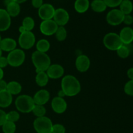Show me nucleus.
Returning <instances> with one entry per match:
<instances>
[{"instance_id":"393cba45","label":"nucleus","mask_w":133,"mask_h":133,"mask_svg":"<svg viewBox=\"0 0 133 133\" xmlns=\"http://www.w3.org/2000/svg\"><path fill=\"white\" fill-rule=\"evenodd\" d=\"M119 10L124 15L130 14L133 10V4L131 0H123L119 5Z\"/></svg>"},{"instance_id":"a878e982","label":"nucleus","mask_w":133,"mask_h":133,"mask_svg":"<svg viewBox=\"0 0 133 133\" xmlns=\"http://www.w3.org/2000/svg\"><path fill=\"white\" fill-rule=\"evenodd\" d=\"M50 43L46 39H41L36 44V51L46 53L50 49Z\"/></svg>"},{"instance_id":"ddd939ff","label":"nucleus","mask_w":133,"mask_h":133,"mask_svg":"<svg viewBox=\"0 0 133 133\" xmlns=\"http://www.w3.org/2000/svg\"><path fill=\"white\" fill-rule=\"evenodd\" d=\"M45 72L49 79H58L63 76L64 74V69L61 65L55 64H51Z\"/></svg>"},{"instance_id":"79ce46f5","label":"nucleus","mask_w":133,"mask_h":133,"mask_svg":"<svg viewBox=\"0 0 133 133\" xmlns=\"http://www.w3.org/2000/svg\"><path fill=\"white\" fill-rule=\"evenodd\" d=\"M66 96V95H65L64 92H63V91L62 90H61L58 91V97H62V98H64V97Z\"/></svg>"},{"instance_id":"a18cd8bd","label":"nucleus","mask_w":133,"mask_h":133,"mask_svg":"<svg viewBox=\"0 0 133 133\" xmlns=\"http://www.w3.org/2000/svg\"><path fill=\"white\" fill-rule=\"evenodd\" d=\"M3 76H4L3 70V69L0 68V80L3 79Z\"/></svg>"},{"instance_id":"7c9ffc66","label":"nucleus","mask_w":133,"mask_h":133,"mask_svg":"<svg viewBox=\"0 0 133 133\" xmlns=\"http://www.w3.org/2000/svg\"><path fill=\"white\" fill-rule=\"evenodd\" d=\"M32 112L33 113L35 116H36L37 118H40V117L45 116V114H46V109L44 105H35L32 109Z\"/></svg>"},{"instance_id":"f8f14e48","label":"nucleus","mask_w":133,"mask_h":133,"mask_svg":"<svg viewBox=\"0 0 133 133\" xmlns=\"http://www.w3.org/2000/svg\"><path fill=\"white\" fill-rule=\"evenodd\" d=\"M68 107V104L64 98L57 96L51 101V108L53 111L58 114L65 112Z\"/></svg>"},{"instance_id":"ea45409f","label":"nucleus","mask_w":133,"mask_h":133,"mask_svg":"<svg viewBox=\"0 0 133 133\" xmlns=\"http://www.w3.org/2000/svg\"><path fill=\"white\" fill-rule=\"evenodd\" d=\"M7 87V83L3 79L0 80V91L6 90Z\"/></svg>"},{"instance_id":"39448f33","label":"nucleus","mask_w":133,"mask_h":133,"mask_svg":"<svg viewBox=\"0 0 133 133\" xmlns=\"http://www.w3.org/2000/svg\"><path fill=\"white\" fill-rule=\"evenodd\" d=\"M53 123L46 116L36 118L33 122V127L37 133H51Z\"/></svg>"},{"instance_id":"c9c22d12","label":"nucleus","mask_w":133,"mask_h":133,"mask_svg":"<svg viewBox=\"0 0 133 133\" xmlns=\"http://www.w3.org/2000/svg\"><path fill=\"white\" fill-rule=\"evenodd\" d=\"M123 23L127 25H130L132 24L133 23V17L130 14H127V15L124 16V18H123Z\"/></svg>"},{"instance_id":"2f4dec72","label":"nucleus","mask_w":133,"mask_h":133,"mask_svg":"<svg viewBox=\"0 0 133 133\" xmlns=\"http://www.w3.org/2000/svg\"><path fill=\"white\" fill-rule=\"evenodd\" d=\"M19 118H20L19 113L16 110H12V111L6 113V121L16 123L19 120Z\"/></svg>"},{"instance_id":"5701e85b","label":"nucleus","mask_w":133,"mask_h":133,"mask_svg":"<svg viewBox=\"0 0 133 133\" xmlns=\"http://www.w3.org/2000/svg\"><path fill=\"white\" fill-rule=\"evenodd\" d=\"M49 79L45 71H40L36 74L35 77V81L38 86L40 87H44L48 84Z\"/></svg>"},{"instance_id":"2eb2a0df","label":"nucleus","mask_w":133,"mask_h":133,"mask_svg":"<svg viewBox=\"0 0 133 133\" xmlns=\"http://www.w3.org/2000/svg\"><path fill=\"white\" fill-rule=\"evenodd\" d=\"M32 98L35 105L44 106L50 99V94L47 90L41 89L35 93Z\"/></svg>"},{"instance_id":"6ab92c4d","label":"nucleus","mask_w":133,"mask_h":133,"mask_svg":"<svg viewBox=\"0 0 133 133\" xmlns=\"http://www.w3.org/2000/svg\"><path fill=\"white\" fill-rule=\"evenodd\" d=\"M12 96L6 90L0 91V107H9L12 103Z\"/></svg>"},{"instance_id":"c03bdc74","label":"nucleus","mask_w":133,"mask_h":133,"mask_svg":"<svg viewBox=\"0 0 133 133\" xmlns=\"http://www.w3.org/2000/svg\"><path fill=\"white\" fill-rule=\"evenodd\" d=\"M18 30H19V32H20V34H22V33H23V32H26V29H25V27H23V26H20V27H19V29H18Z\"/></svg>"},{"instance_id":"cd10ccee","label":"nucleus","mask_w":133,"mask_h":133,"mask_svg":"<svg viewBox=\"0 0 133 133\" xmlns=\"http://www.w3.org/2000/svg\"><path fill=\"white\" fill-rule=\"evenodd\" d=\"M22 26L25 27L27 31H31L35 26V22L33 18L27 16L22 21Z\"/></svg>"},{"instance_id":"4be33fe9","label":"nucleus","mask_w":133,"mask_h":133,"mask_svg":"<svg viewBox=\"0 0 133 133\" xmlns=\"http://www.w3.org/2000/svg\"><path fill=\"white\" fill-rule=\"evenodd\" d=\"M8 14L10 17H16L19 14L21 11V8L19 4L16 1L11 3L6 6V9Z\"/></svg>"},{"instance_id":"20e7f679","label":"nucleus","mask_w":133,"mask_h":133,"mask_svg":"<svg viewBox=\"0 0 133 133\" xmlns=\"http://www.w3.org/2000/svg\"><path fill=\"white\" fill-rule=\"evenodd\" d=\"M103 42L107 49L116 51L123 45L119 35L115 32H109L106 34L103 38Z\"/></svg>"},{"instance_id":"9d476101","label":"nucleus","mask_w":133,"mask_h":133,"mask_svg":"<svg viewBox=\"0 0 133 133\" xmlns=\"http://www.w3.org/2000/svg\"><path fill=\"white\" fill-rule=\"evenodd\" d=\"M53 19L58 25V26L64 27V25H66L70 20V15L67 10L64 9L58 8L55 9Z\"/></svg>"},{"instance_id":"4c0bfd02","label":"nucleus","mask_w":133,"mask_h":133,"mask_svg":"<svg viewBox=\"0 0 133 133\" xmlns=\"http://www.w3.org/2000/svg\"><path fill=\"white\" fill-rule=\"evenodd\" d=\"M8 65H9V63H8L7 58L1 56L0 57V68H5Z\"/></svg>"},{"instance_id":"c85d7f7f","label":"nucleus","mask_w":133,"mask_h":133,"mask_svg":"<svg viewBox=\"0 0 133 133\" xmlns=\"http://www.w3.org/2000/svg\"><path fill=\"white\" fill-rule=\"evenodd\" d=\"M3 133H14L16 130V125L14 122L6 121L2 126Z\"/></svg>"},{"instance_id":"37998d69","label":"nucleus","mask_w":133,"mask_h":133,"mask_svg":"<svg viewBox=\"0 0 133 133\" xmlns=\"http://www.w3.org/2000/svg\"><path fill=\"white\" fill-rule=\"evenodd\" d=\"M14 0H4L3 1V3L4 5H5V6H7L8 5H9V4H10L11 3H13L14 2Z\"/></svg>"},{"instance_id":"4468645a","label":"nucleus","mask_w":133,"mask_h":133,"mask_svg":"<svg viewBox=\"0 0 133 133\" xmlns=\"http://www.w3.org/2000/svg\"><path fill=\"white\" fill-rule=\"evenodd\" d=\"M90 66V60L88 56L81 55L75 60V67L79 72L84 73L88 70Z\"/></svg>"},{"instance_id":"72a5a7b5","label":"nucleus","mask_w":133,"mask_h":133,"mask_svg":"<svg viewBox=\"0 0 133 133\" xmlns=\"http://www.w3.org/2000/svg\"><path fill=\"white\" fill-rule=\"evenodd\" d=\"M51 133H66V128L63 125L59 123L53 125Z\"/></svg>"},{"instance_id":"7ed1b4c3","label":"nucleus","mask_w":133,"mask_h":133,"mask_svg":"<svg viewBox=\"0 0 133 133\" xmlns=\"http://www.w3.org/2000/svg\"><path fill=\"white\" fill-rule=\"evenodd\" d=\"M35 103L33 98L28 95H20L15 100V106L17 110L22 113L32 112Z\"/></svg>"},{"instance_id":"423d86ee","label":"nucleus","mask_w":133,"mask_h":133,"mask_svg":"<svg viewBox=\"0 0 133 133\" xmlns=\"http://www.w3.org/2000/svg\"><path fill=\"white\" fill-rule=\"evenodd\" d=\"M6 58L9 66L14 68L19 67L25 62V53L22 49H15L9 52Z\"/></svg>"},{"instance_id":"f3484780","label":"nucleus","mask_w":133,"mask_h":133,"mask_svg":"<svg viewBox=\"0 0 133 133\" xmlns=\"http://www.w3.org/2000/svg\"><path fill=\"white\" fill-rule=\"evenodd\" d=\"M119 38L123 45H130L133 42V29L130 27H125L121 30Z\"/></svg>"},{"instance_id":"dca6fc26","label":"nucleus","mask_w":133,"mask_h":133,"mask_svg":"<svg viewBox=\"0 0 133 133\" xmlns=\"http://www.w3.org/2000/svg\"><path fill=\"white\" fill-rule=\"evenodd\" d=\"M11 25V17L5 9H0V31H7Z\"/></svg>"},{"instance_id":"f704fd0d","label":"nucleus","mask_w":133,"mask_h":133,"mask_svg":"<svg viewBox=\"0 0 133 133\" xmlns=\"http://www.w3.org/2000/svg\"><path fill=\"white\" fill-rule=\"evenodd\" d=\"M123 0H103L107 7L114 8L119 6Z\"/></svg>"},{"instance_id":"49530a36","label":"nucleus","mask_w":133,"mask_h":133,"mask_svg":"<svg viewBox=\"0 0 133 133\" xmlns=\"http://www.w3.org/2000/svg\"><path fill=\"white\" fill-rule=\"evenodd\" d=\"M16 3H18V4H21V3H23L27 1V0H14Z\"/></svg>"},{"instance_id":"aec40b11","label":"nucleus","mask_w":133,"mask_h":133,"mask_svg":"<svg viewBox=\"0 0 133 133\" xmlns=\"http://www.w3.org/2000/svg\"><path fill=\"white\" fill-rule=\"evenodd\" d=\"M89 0H75L74 3V9L78 13H84L90 7Z\"/></svg>"},{"instance_id":"9b49d317","label":"nucleus","mask_w":133,"mask_h":133,"mask_svg":"<svg viewBox=\"0 0 133 133\" xmlns=\"http://www.w3.org/2000/svg\"><path fill=\"white\" fill-rule=\"evenodd\" d=\"M55 9L54 6L49 3H44L38 10V16L42 21L52 19L54 16Z\"/></svg>"},{"instance_id":"e433bc0d","label":"nucleus","mask_w":133,"mask_h":133,"mask_svg":"<svg viewBox=\"0 0 133 133\" xmlns=\"http://www.w3.org/2000/svg\"><path fill=\"white\" fill-rule=\"evenodd\" d=\"M6 121V113L2 109H0V126H2Z\"/></svg>"},{"instance_id":"473e14b6","label":"nucleus","mask_w":133,"mask_h":133,"mask_svg":"<svg viewBox=\"0 0 133 133\" xmlns=\"http://www.w3.org/2000/svg\"><path fill=\"white\" fill-rule=\"evenodd\" d=\"M124 92L126 94L133 96V80H130L125 84Z\"/></svg>"},{"instance_id":"f03ea898","label":"nucleus","mask_w":133,"mask_h":133,"mask_svg":"<svg viewBox=\"0 0 133 133\" xmlns=\"http://www.w3.org/2000/svg\"><path fill=\"white\" fill-rule=\"evenodd\" d=\"M31 59L36 74L40 71H46L51 65V58L47 53L36 51L32 53Z\"/></svg>"},{"instance_id":"58836bf2","label":"nucleus","mask_w":133,"mask_h":133,"mask_svg":"<svg viewBox=\"0 0 133 133\" xmlns=\"http://www.w3.org/2000/svg\"><path fill=\"white\" fill-rule=\"evenodd\" d=\"M31 3L34 8L38 9L44 4L43 0H31Z\"/></svg>"},{"instance_id":"bb28decb","label":"nucleus","mask_w":133,"mask_h":133,"mask_svg":"<svg viewBox=\"0 0 133 133\" xmlns=\"http://www.w3.org/2000/svg\"><path fill=\"white\" fill-rule=\"evenodd\" d=\"M55 38L58 41L62 42L66 40L67 37V31L63 26H58L55 34Z\"/></svg>"},{"instance_id":"09e8293b","label":"nucleus","mask_w":133,"mask_h":133,"mask_svg":"<svg viewBox=\"0 0 133 133\" xmlns=\"http://www.w3.org/2000/svg\"><path fill=\"white\" fill-rule=\"evenodd\" d=\"M1 40H2V39H1V35H0V42H1Z\"/></svg>"},{"instance_id":"a19ab883","label":"nucleus","mask_w":133,"mask_h":133,"mask_svg":"<svg viewBox=\"0 0 133 133\" xmlns=\"http://www.w3.org/2000/svg\"><path fill=\"white\" fill-rule=\"evenodd\" d=\"M127 76L129 78L130 80H133V68H131L128 70L127 72Z\"/></svg>"},{"instance_id":"0eeeda50","label":"nucleus","mask_w":133,"mask_h":133,"mask_svg":"<svg viewBox=\"0 0 133 133\" xmlns=\"http://www.w3.org/2000/svg\"><path fill=\"white\" fill-rule=\"evenodd\" d=\"M36 37L32 31H26L20 34L18 38V44L22 49H29L35 45Z\"/></svg>"},{"instance_id":"c756f323","label":"nucleus","mask_w":133,"mask_h":133,"mask_svg":"<svg viewBox=\"0 0 133 133\" xmlns=\"http://www.w3.org/2000/svg\"><path fill=\"white\" fill-rule=\"evenodd\" d=\"M117 55L121 58H126L129 56L131 53V49L128 47V45H122L118 50L116 51Z\"/></svg>"},{"instance_id":"b1692460","label":"nucleus","mask_w":133,"mask_h":133,"mask_svg":"<svg viewBox=\"0 0 133 133\" xmlns=\"http://www.w3.org/2000/svg\"><path fill=\"white\" fill-rule=\"evenodd\" d=\"M90 6L94 11L98 13L105 11L107 8V6L103 0H93L91 3Z\"/></svg>"},{"instance_id":"f257e3e1","label":"nucleus","mask_w":133,"mask_h":133,"mask_svg":"<svg viewBox=\"0 0 133 133\" xmlns=\"http://www.w3.org/2000/svg\"><path fill=\"white\" fill-rule=\"evenodd\" d=\"M61 90L64 92L66 96L74 97L80 93L81 86L80 82L75 76L67 75L62 77Z\"/></svg>"},{"instance_id":"a211bd4d","label":"nucleus","mask_w":133,"mask_h":133,"mask_svg":"<svg viewBox=\"0 0 133 133\" xmlns=\"http://www.w3.org/2000/svg\"><path fill=\"white\" fill-rule=\"evenodd\" d=\"M17 42L14 39L11 38H5L1 40L0 42V48L2 51L10 52L16 49Z\"/></svg>"},{"instance_id":"de8ad7c7","label":"nucleus","mask_w":133,"mask_h":133,"mask_svg":"<svg viewBox=\"0 0 133 133\" xmlns=\"http://www.w3.org/2000/svg\"><path fill=\"white\" fill-rule=\"evenodd\" d=\"M2 56V50L1 49V48H0V57Z\"/></svg>"},{"instance_id":"6e6552de","label":"nucleus","mask_w":133,"mask_h":133,"mask_svg":"<svg viewBox=\"0 0 133 133\" xmlns=\"http://www.w3.org/2000/svg\"><path fill=\"white\" fill-rule=\"evenodd\" d=\"M124 14L119 9H114L107 13L106 20L109 25L112 26H117L123 23Z\"/></svg>"},{"instance_id":"1a4fd4ad","label":"nucleus","mask_w":133,"mask_h":133,"mask_svg":"<svg viewBox=\"0 0 133 133\" xmlns=\"http://www.w3.org/2000/svg\"><path fill=\"white\" fill-rule=\"evenodd\" d=\"M58 26L53 19L44 20L40 25V32L45 36H51L55 34Z\"/></svg>"},{"instance_id":"412c9836","label":"nucleus","mask_w":133,"mask_h":133,"mask_svg":"<svg viewBox=\"0 0 133 133\" xmlns=\"http://www.w3.org/2000/svg\"><path fill=\"white\" fill-rule=\"evenodd\" d=\"M22 87L20 83L18 82L12 81H10L7 83V87H6V90L12 95H18L22 92Z\"/></svg>"}]
</instances>
